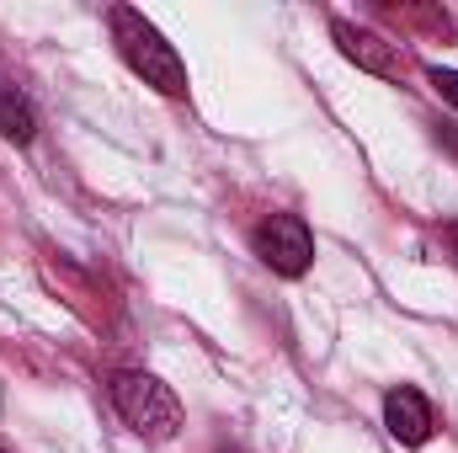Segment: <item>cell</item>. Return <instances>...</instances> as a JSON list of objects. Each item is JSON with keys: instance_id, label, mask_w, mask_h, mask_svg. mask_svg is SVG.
Segmentation results:
<instances>
[{"instance_id": "6da1fadb", "label": "cell", "mask_w": 458, "mask_h": 453, "mask_svg": "<svg viewBox=\"0 0 458 453\" xmlns=\"http://www.w3.org/2000/svg\"><path fill=\"white\" fill-rule=\"evenodd\" d=\"M107 27H113V43H117V54H123V64L144 86H155L160 97H187V64H182V54L165 43V32L144 11L113 5L107 11Z\"/></svg>"}, {"instance_id": "7a4b0ae2", "label": "cell", "mask_w": 458, "mask_h": 453, "mask_svg": "<svg viewBox=\"0 0 458 453\" xmlns=\"http://www.w3.org/2000/svg\"><path fill=\"white\" fill-rule=\"evenodd\" d=\"M107 395H113L117 416H123L139 438L165 443V438L182 432V400H176V389L160 384L155 373H144V368H117L113 384H107Z\"/></svg>"}, {"instance_id": "3957f363", "label": "cell", "mask_w": 458, "mask_h": 453, "mask_svg": "<svg viewBox=\"0 0 458 453\" xmlns=\"http://www.w3.org/2000/svg\"><path fill=\"white\" fill-rule=\"evenodd\" d=\"M250 251L277 272V278H304L315 267V235L299 214H267L250 229Z\"/></svg>"}, {"instance_id": "277c9868", "label": "cell", "mask_w": 458, "mask_h": 453, "mask_svg": "<svg viewBox=\"0 0 458 453\" xmlns=\"http://www.w3.org/2000/svg\"><path fill=\"white\" fill-rule=\"evenodd\" d=\"M331 38H336L342 59H352L357 70H368V75H378V81H400V75H405V59H400V48H394L389 38L357 27V21H331Z\"/></svg>"}, {"instance_id": "5b68a950", "label": "cell", "mask_w": 458, "mask_h": 453, "mask_svg": "<svg viewBox=\"0 0 458 453\" xmlns=\"http://www.w3.org/2000/svg\"><path fill=\"white\" fill-rule=\"evenodd\" d=\"M384 427H389V438H394V443L421 449V443L437 432L432 400H427L421 389H411V384H394V389L384 395Z\"/></svg>"}, {"instance_id": "8992f818", "label": "cell", "mask_w": 458, "mask_h": 453, "mask_svg": "<svg viewBox=\"0 0 458 453\" xmlns=\"http://www.w3.org/2000/svg\"><path fill=\"white\" fill-rule=\"evenodd\" d=\"M0 133H5L11 144H32V133H38L32 102H27L16 86H0Z\"/></svg>"}, {"instance_id": "52a82bcc", "label": "cell", "mask_w": 458, "mask_h": 453, "mask_svg": "<svg viewBox=\"0 0 458 453\" xmlns=\"http://www.w3.org/2000/svg\"><path fill=\"white\" fill-rule=\"evenodd\" d=\"M432 86H437L443 102H454L458 107V70H432Z\"/></svg>"}, {"instance_id": "ba28073f", "label": "cell", "mask_w": 458, "mask_h": 453, "mask_svg": "<svg viewBox=\"0 0 458 453\" xmlns=\"http://www.w3.org/2000/svg\"><path fill=\"white\" fill-rule=\"evenodd\" d=\"M448 240H454V251H458V225H454V229H448Z\"/></svg>"}, {"instance_id": "9c48e42d", "label": "cell", "mask_w": 458, "mask_h": 453, "mask_svg": "<svg viewBox=\"0 0 458 453\" xmlns=\"http://www.w3.org/2000/svg\"><path fill=\"white\" fill-rule=\"evenodd\" d=\"M0 453H5V449H0Z\"/></svg>"}]
</instances>
